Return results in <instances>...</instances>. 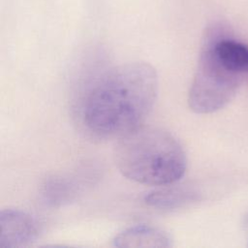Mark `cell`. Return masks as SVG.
Here are the masks:
<instances>
[{"instance_id":"6da1fadb","label":"cell","mask_w":248,"mask_h":248,"mask_svg":"<svg viewBox=\"0 0 248 248\" xmlns=\"http://www.w3.org/2000/svg\"><path fill=\"white\" fill-rule=\"evenodd\" d=\"M158 76L145 62L119 65L104 74L86 93L84 126L101 137H121L142 125L158 95Z\"/></svg>"},{"instance_id":"7a4b0ae2","label":"cell","mask_w":248,"mask_h":248,"mask_svg":"<svg viewBox=\"0 0 248 248\" xmlns=\"http://www.w3.org/2000/svg\"><path fill=\"white\" fill-rule=\"evenodd\" d=\"M114 160L123 176L157 187L177 182L187 168L180 142L170 132L154 126L140 125L119 137Z\"/></svg>"},{"instance_id":"3957f363","label":"cell","mask_w":248,"mask_h":248,"mask_svg":"<svg viewBox=\"0 0 248 248\" xmlns=\"http://www.w3.org/2000/svg\"><path fill=\"white\" fill-rule=\"evenodd\" d=\"M242 80L243 75L229 69L204 37L189 89L190 108L196 113L206 114L225 108L236 95Z\"/></svg>"},{"instance_id":"277c9868","label":"cell","mask_w":248,"mask_h":248,"mask_svg":"<svg viewBox=\"0 0 248 248\" xmlns=\"http://www.w3.org/2000/svg\"><path fill=\"white\" fill-rule=\"evenodd\" d=\"M40 221L32 214L16 209L6 208L0 213V246L20 248L36 241L42 232Z\"/></svg>"},{"instance_id":"5b68a950","label":"cell","mask_w":248,"mask_h":248,"mask_svg":"<svg viewBox=\"0 0 248 248\" xmlns=\"http://www.w3.org/2000/svg\"><path fill=\"white\" fill-rule=\"evenodd\" d=\"M205 37L210 41L221 61L232 71L248 74V46L234 40L222 26L211 27Z\"/></svg>"},{"instance_id":"8992f818","label":"cell","mask_w":248,"mask_h":248,"mask_svg":"<svg viewBox=\"0 0 248 248\" xmlns=\"http://www.w3.org/2000/svg\"><path fill=\"white\" fill-rule=\"evenodd\" d=\"M202 199L200 191L192 185L174 183L159 186L144 196V202L154 208L172 210L188 206Z\"/></svg>"},{"instance_id":"52a82bcc","label":"cell","mask_w":248,"mask_h":248,"mask_svg":"<svg viewBox=\"0 0 248 248\" xmlns=\"http://www.w3.org/2000/svg\"><path fill=\"white\" fill-rule=\"evenodd\" d=\"M115 247H170V238L164 231L149 226L136 225L125 229L112 240Z\"/></svg>"},{"instance_id":"ba28073f","label":"cell","mask_w":248,"mask_h":248,"mask_svg":"<svg viewBox=\"0 0 248 248\" xmlns=\"http://www.w3.org/2000/svg\"><path fill=\"white\" fill-rule=\"evenodd\" d=\"M69 184H67L64 180H51L47 183L45 191V197L47 202L51 204H55L56 202H60L61 201H65V199L69 196Z\"/></svg>"},{"instance_id":"9c48e42d","label":"cell","mask_w":248,"mask_h":248,"mask_svg":"<svg viewBox=\"0 0 248 248\" xmlns=\"http://www.w3.org/2000/svg\"><path fill=\"white\" fill-rule=\"evenodd\" d=\"M242 224H243L244 229L248 230V213H246L245 216L243 217V222H242Z\"/></svg>"}]
</instances>
